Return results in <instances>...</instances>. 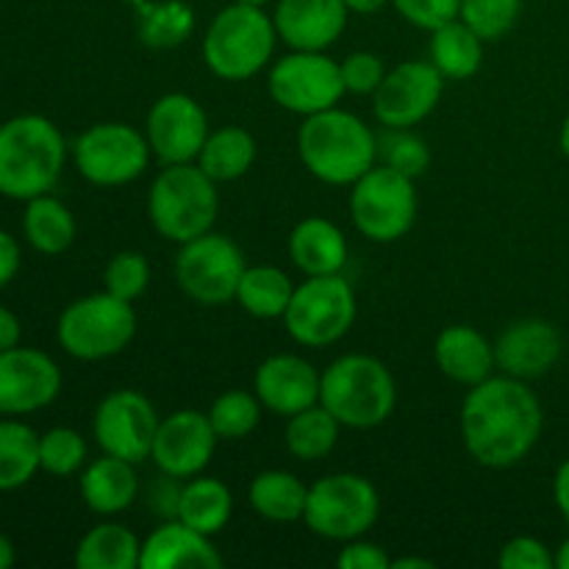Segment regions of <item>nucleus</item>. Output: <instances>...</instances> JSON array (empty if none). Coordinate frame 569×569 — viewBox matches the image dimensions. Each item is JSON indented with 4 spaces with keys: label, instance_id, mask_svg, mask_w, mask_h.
<instances>
[{
    "label": "nucleus",
    "instance_id": "f257e3e1",
    "mask_svg": "<svg viewBox=\"0 0 569 569\" xmlns=\"http://www.w3.org/2000/svg\"><path fill=\"white\" fill-rule=\"evenodd\" d=\"M461 442L472 461L487 470L520 465L542 437V403L526 381L489 376L476 383L461 403Z\"/></svg>",
    "mask_w": 569,
    "mask_h": 569
},
{
    "label": "nucleus",
    "instance_id": "f03ea898",
    "mask_svg": "<svg viewBox=\"0 0 569 569\" xmlns=\"http://www.w3.org/2000/svg\"><path fill=\"white\" fill-rule=\"evenodd\" d=\"M298 156L306 170L328 187H353L378 164V137L361 117L333 109L303 117Z\"/></svg>",
    "mask_w": 569,
    "mask_h": 569
},
{
    "label": "nucleus",
    "instance_id": "7ed1b4c3",
    "mask_svg": "<svg viewBox=\"0 0 569 569\" xmlns=\"http://www.w3.org/2000/svg\"><path fill=\"white\" fill-rule=\"evenodd\" d=\"M67 142L42 114L11 117L0 126V194L31 200L48 194L61 178Z\"/></svg>",
    "mask_w": 569,
    "mask_h": 569
},
{
    "label": "nucleus",
    "instance_id": "20e7f679",
    "mask_svg": "<svg viewBox=\"0 0 569 569\" xmlns=\"http://www.w3.org/2000/svg\"><path fill=\"white\" fill-rule=\"evenodd\" d=\"M320 403L342 422V428L370 431L395 415L398 383L376 356H339L320 376Z\"/></svg>",
    "mask_w": 569,
    "mask_h": 569
},
{
    "label": "nucleus",
    "instance_id": "39448f33",
    "mask_svg": "<svg viewBox=\"0 0 569 569\" xmlns=\"http://www.w3.org/2000/svg\"><path fill=\"white\" fill-rule=\"evenodd\" d=\"M220 214V192L214 178L198 161L164 164L148 192V217L153 231L167 242L183 244L214 231Z\"/></svg>",
    "mask_w": 569,
    "mask_h": 569
},
{
    "label": "nucleus",
    "instance_id": "423d86ee",
    "mask_svg": "<svg viewBox=\"0 0 569 569\" xmlns=\"http://www.w3.org/2000/svg\"><path fill=\"white\" fill-rule=\"evenodd\" d=\"M276 42V22L264 6L233 0L206 28L203 61L220 81H248L270 64Z\"/></svg>",
    "mask_w": 569,
    "mask_h": 569
},
{
    "label": "nucleus",
    "instance_id": "0eeeda50",
    "mask_svg": "<svg viewBox=\"0 0 569 569\" xmlns=\"http://www.w3.org/2000/svg\"><path fill=\"white\" fill-rule=\"evenodd\" d=\"M137 337V311L111 292L78 298L61 311L56 339L78 361H103L122 353Z\"/></svg>",
    "mask_w": 569,
    "mask_h": 569
},
{
    "label": "nucleus",
    "instance_id": "6e6552de",
    "mask_svg": "<svg viewBox=\"0 0 569 569\" xmlns=\"http://www.w3.org/2000/svg\"><path fill=\"white\" fill-rule=\"evenodd\" d=\"M381 515L376 483L356 472H333L309 487L303 522L331 542H350L372 531Z\"/></svg>",
    "mask_w": 569,
    "mask_h": 569
},
{
    "label": "nucleus",
    "instance_id": "1a4fd4ad",
    "mask_svg": "<svg viewBox=\"0 0 569 569\" xmlns=\"http://www.w3.org/2000/svg\"><path fill=\"white\" fill-rule=\"evenodd\" d=\"M356 315L359 306H356L353 283L339 272V276H311L295 287L281 320L295 342L320 350L348 337Z\"/></svg>",
    "mask_w": 569,
    "mask_h": 569
},
{
    "label": "nucleus",
    "instance_id": "9d476101",
    "mask_svg": "<svg viewBox=\"0 0 569 569\" xmlns=\"http://www.w3.org/2000/svg\"><path fill=\"white\" fill-rule=\"evenodd\" d=\"M415 178L400 176L387 164H376L350 187V214L361 237L378 244L403 239L417 222Z\"/></svg>",
    "mask_w": 569,
    "mask_h": 569
},
{
    "label": "nucleus",
    "instance_id": "9b49d317",
    "mask_svg": "<svg viewBox=\"0 0 569 569\" xmlns=\"http://www.w3.org/2000/svg\"><path fill=\"white\" fill-rule=\"evenodd\" d=\"M270 98L298 117L333 109L348 94L339 61L326 50H289L267 72Z\"/></svg>",
    "mask_w": 569,
    "mask_h": 569
},
{
    "label": "nucleus",
    "instance_id": "f8f14e48",
    "mask_svg": "<svg viewBox=\"0 0 569 569\" xmlns=\"http://www.w3.org/2000/svg\"><path fill=\"white\" fill-rule=\"evenodd\" d=\"M248 267L242 248L226 233L209 231L181 244L176 256V281L189 300L200 306H226Z\"/></svg>",
    "mask_w": 569,
    "mask_h": 569
},
{
    "label": "nucleus",
    "instance_id": "ddd939ff",
    "mask_svg": "<svg viewBox=\"0 0 569 569\" xmlns=\"http://www.w3.org/2000/svg\"><path fill=\"white\" fill-rule=\"evenodd\" d=\"M148 137L128 122H94L72 142V161L94 187H126L150 164Z\"/></svg>",
    "mask_w": 569,
    "mask_h": 569
},
{
    "label": "nucleus",
    "instance_id": "4468645a",
    "mask_svg": "<svg viewBox=\"0 0 569 569\" xmlns=\"http://www.w3.org/2000/svg\"><path fill=\"white\" fill-rule=\"evenodd\" d=\"M159 422L156 406L142 392L114 389L94 409L92 433L103 453L142 465L150 459Z\"/></svg>",
    "mask_w": 569,
    "mask_h": 569
},
{
    "label": "nucleus",
    "instance_id": "2eb2a0df",
    "mask_svg": "<svg viewBox=\"0 0 569 569\" xmlns=\"http://www.w3.org/2000/svg\"><path fill=\"white\" fill-rule=\"evenodd\" d=\"M445 76L431 61H400L372 94V114L383 128H415L439 106Z\"/></svg>",
    "mask_w": 569,
    "mask_h": 569
},
{
    "label": "nucleus",
    "instance_id": "dca6fc26",
    "mask_svg": "<svg viewBox=\"0 0 569 569\" xmlns=\"http://www.w3.org/2000/svg\"><path fill=\"white\" fill-rule=\"evenodd\" d=\"M209 133L206 109L187 92L161 94L144 120V137L161 164L198 161Z\"/></svg>",
    "mask_w": 569,
    "mask_h": 569
},
{
    "label": "nucleus",
    "instance_id": "f3484780",
    "mask_svg": "<svg viewBox=\"0 0 569 569\" xmlns=\"http://www.w3.org/2000/svg\"><path fill=\"white\" fill-rule=\"evenodd\" d=\"M217 442H220V437L211 428L209 415L181 409L159 422L150 459L164 476L189 481L209 467Z\"/></svg>",
    "mask_w": 569,
    "mask_h": 569
},
{
    "label": "nucleus",
    "instance_id": "a211bd4d",
    "mask_svg": "<svg viewBox=\"0 0 569 569\" xmlns=\"http://www.w3.org/2000/svg\"><path fill=\"white\" fill-rule=\"evenodd\" d=\"M61 392V370L37 348H9L0 353V415L20 417L44 409Z\"/></svg>",
    "mask_w": 569,
    "mask_h": 569
},
{
    "label": "nucleus",
    "instance_id": "6ab92c4d",
    "mask_svg": "<svg viewBox=\"0 0 569 569\" xmlns=\"http://www.w3.org/2000/svg\"><path fill=\"white\" fill-rule=\"evenodd\" d=\"M561 333L542 317H526L506 328L495 342V365L503 376L533 381L548 376L561 359Z\"/></svg>",
    "mask_w": 569,
    "mask_h": 569
},
{
    "label": "nucleus",
    "instance_id": "aec40b11",
    "mask_svg": "<svg viewBox=\"0 0 569 569\" xmlns=\"http://www.w3.org/2000/svg\"><path fill=\"white\" fill-rule=\"evenodd\" d=\"M320 376L315 365L292 353H276L259 365L253 376V392L267 411L292 417L320 403Z\"/></svg>",
    "mask_w": 569,
    "mask_h": 569
},
{
    "label": "nucleus",
    "instance_id": "412c9836",
    "mask_svg": "<svg viewBox=\"0 0 569 569\" xmlns=\"http://www.w3.org/2000/svg\"><path fill=\"white\" fill-rule=\"evenodd\" d=\"M345 0H276L272 22L289 50H328L348 28Z\"/></svg>",
    "mask_w": 569,
    "mask_h": 569
},
{
    "label": "nucleus",
    "instance_id": "4be33fe9",
    "mask_svg": "<svg viewBox=\"0 0 569 569\" xmlns=\"http://www.w3.org/2000/svg\"><path fill=\"white\" fill-rule=\"evenodd\" d=\"M222 565L226 561L211 537L194 531L178 517L161 522L144 539L142 556H139V569H220Z\"/></svg>",
    "mask_w": 569,
    "mask_h": 569
},
{
    "label": "nucleus",
    "instance_id": "5701e85b",
    "mask_svg": "<svg viewBox=\"0 0 569 569\" xmlns=\"http://www.w3.org/2000/svg\"><path fill=\"white\" fill-rule=\"evenodd\" d=\"M433 361L439 372L461 387H476L495 376V342H489L478 328L456 322L448 326L433 342Z\"/></svg>",
    "mask_w": 569,
    "mask_h": 569
},
{
    "label": "nucleus",
    "instance_id": "b1692460",
    "mask_svg": "<svg viewBox=\"0 0 569 569\" xmlns=\"http://www.w3.org/2000/svg\"><path fill=\"white\" fill-rule=\"evenodd\" d=\"M289 256L306 278L339 276L350 256L348 237L326 217H306L289 233Z\"/></svg>",
    "mask_w": 569,
    "mask_h": 569
},
{
    "label": "nucleus",
    "instance_id": "393cba45",
    "mask_svg": "<svg viewBox=\"0 0 569 569\" xmlns=\"http://www.w3.org/2000/svg\"><path fill=\"white\" fill-rule=\"evenodd\" d=\"M133 467L137 465L109 453L87 465L81 476V498L87 509L100 517H114L131 509L139 495V476Z\"/></svg>",
    "mask_w": 569,
    "mask_h": 569
},
{
    "label": "nucleus",
    "instance_id": "a878e982",
    "mask_svg": "<svg viewBox=\"0 0 569 569\" xmlns=\"http://www.w3.org/2000/svg\"><path fill=\"white\" fill-rule=\"evenodd\" d=\"M483 39L459 17L431 31L428 61L445 76V81H467L478 76L483 64Z\"/></svg>",
    "mask_w": 569,
    "mask_h": 569
},
{
    "label": "nucleus",
    "instance_id": "bb28decb",
    "mask_svg": "<svg viewBox=\"0 0 569 569\" xmlns=\"http://www.w3.org/2000/svg\"><path fill=\"white\" fill-rule=\"evenodd\" d=\"M233 515V495L220 478L194 476L181 487L178 498V520L187 522L194 531L214 537L228 526Z\"/></svg>",
    "mask_w": 569,
    "mask_h": 569
},
{
    "label": "nucleus",
    "instance_id": "cd10ccee",
    "mask_svg": "<svg viewBox=\"0 0 569 569\" xmlns=\"http://www.w3.org/2000/svg\"><path fill=\"white\" fill-rule=\"evenodd\" d=\"M137 11V37L144 48L170 50L194 31V11L183 0H128Z\"/></svg>",
    "mask_w": 569,
    "mask_h": 569
},
{
    "label": "nucleus",
    "instance_id": "c85d7f7f",
    "mask_svg": "<svg viewBox=\"0 0 569 569\" xmlns=\"http://www.w3.org/2000/svg\"><path fill=\"white\" fill-rule=\"evenodd\" d=\"M22 233L28 244L37 253L59 256L72 248L76 242V217L53 194H39L26 200V214H22Z\"/></svg>",
    "mask_w": 569,
    "mask_h": 569
},
{
    "label": "nucleus",
    "instance_id": "c756f323",
    "mask_svg": "<svg viewBox=\"0 0 569 569\" xmlns=\"http://www.w3.org/2000/svg\"><path fill=\"white\" fill-rule=\"evenodd\" d=\"M309 487L287 470H264L250 481L248 503L259 517L270 522L303 520Z\"/></svg>",
    "mask_w": 569,
    "mask_h": 569
},
{
    "label": "nucleus",
    "instance_id": "7c9ffc66",
    "mask_svg": "<svg viewBox=\"0 0 569 569\" xmlns=\"http://www.w3.org/2000/svg\"><path fill=\"white\" fill-rule=\"evenodd\" d=\"M142 542L131 528L103 522L81 537L76 548L78 569H139Z\"/></svg>",
    "mask_w": 569,
    "mask_h": 569
},
{
    "label": "nucleus",
    "instance_id": "2f4dec72",
    "mask_svg": "<svg viewBox=\"0 0 569 569\" xmlns=\"http://www.w3.org/2000/svg\"><path fill=\"white\" fill-rule=\"evenodd\" d=\"M256 161V139L242 126H222L209 133L198 156V167L217 183L242 178Z\"/></svg>",
    "mask_w": 569,
    "mask_h": 569
},
{
    "label": "nucleus",
    "instance_id": "473e14b6",
    "mask_svg": "<svg viewBox=\"0 0 569 569\" xmlns=\"http://www.w3.org/2000/svg\"><path fill=\"white\" fill-rule=\"evenodd\" d=\"M292 292L295 283L289 281L281 267L256 264L244 267L233 303L242 306L256 320H281L289 300H292Z\"/></svg>",
    "mask_w": 569,
    "mask_h": 569
},
{
    "label": "nucleus",
    "instance_id": "72a5a7b5",
    "mask_svg": "<svg viewBox=\"0 0 569 569\" xmlns=\"http://www.w3.org/2000/svg\"><path fill=\"white\" fill-rule=\"evenodd\" d=\"M39 470V433L14 417L0 420V492L22 489Z\"/></svg>",
    "mask_w": 569,
    "mask_h": 569
},
{
    "label": "nucleus",
    "instance_id": "f704fd0d",
    "mask_svg": "<svg viewBox=\"0 0 569 569\" xmlns=\"http://www.w3.org/2000/svg\"><path fill=\"white\" fill-rule=\"evenodd\" d=\"M339 431H342V422L326 406L315 403L309 409L298 411V415L287 417L283 442H287V450L295 459L320 461L337 448Z\"/></svg>",
    "mask_w": 569,
    "mask_h": 569
},
{
    "label": "nucleus",
    "instance_id": "c9c22d12",
    "mask_svg": "<svg viewBox=\"0 0 569 569\" xmlns=\"http://www.w3.org/2000/svg\"><path fill=\"white\" fill-rule=\"evenodd\" d=\"M261 409L264 406L256 398V392L228 389L226 395H220L211 403V409L206 415H209V422L217 437L226 439V442H239V439H248L259 428Z\"/></svg>",
    "mask_w": 569,
    "mask_h": 569
},
{
    "label": "nucleus",
    "instance_id": "e433bc0d",
    "mask_svg": "<svg viewBox=\"0 0 569 569\" xmlns=\"http://www.w3.org/2000/svg\"><path fill=\"white\" fill-rule=\"evenodd\" d=\"M378 159L381 164L398 170L400 176L417 181L431 167V150H428L426 139L411 133V128H387V133L378 137Z\"/></svg>",
    "mask_w": 569,
    "mask_h": 569
},
{
    "label": "nucleus",
    "instance_id": "4c0bfd02",
    "mask_svg": "<svg viewBox=\"0 0 569 569\" xmlns=\"http://www.w3.org/2000/svg\"><path fill=\"white\" fill-rule=\"evenodd\" d=\"M87 465V439L76 428H50L39 433V467L48 476L67 478Z\"/></svg>",
    "mask_w": 569,
    "mask_h": 569
},
{
    "label": "nucleus",
    "instance_id": "58836bf2",
    "mask_svg": "<svg viewBox=\"0 0 569 569\" xmlns=\"http://www.w3.org/2000/svg\"><path fill=\"white\" fill-rule=\"evenodd\" d=\"M522 0H461L459 20L467 22L483 42H498L517 26Z\"/></svg>",
    "mask_w": 569,
    "mask_h": 569
},
{
    "label": "nucleus",
    "instance_id": "ea45409f",
    "mask_svg": "<svg viewBox=\"0 0 569 569\" xmlns=\"http://www.w3.org/2000/svg\"><path fill=\"white\" fill-rule=\"evenodd\" d=\"M148 283H150V264L139 250H122V253H117L103 270L106 292H111L120 300H128V303L142 298Z\"/></svg>",
    "mask_w": 569,
    "mask_h": 569
},
{
    "label": "nucleus",
    "instance_id": "a19ab883",
    "mask_svg": "<svg viewBox=\"0 0 569 569\" xmlns=\"http://www.w3.org/2000/svg\"><path fill=\"white\" fill-rule=\"evenodd\" d=\"M339 70H342V81L348 94H376L383 76H387V67H383L381 56L370 53V50H353V53H348L339 61Z\"/></svg>",
    "mask_w": 569,
    "mask_h": 569
},
{
    "label": "nucleus",
    "instance_id": "79ce46f5",
    "mask_svg": "<svg viewBox=\"0 0 569 569\" xmlns=\"http://www.w3.org/2000/svg\"><path fill=\"white\" fill-rule=\"evenodd\" d=\"M392 6L406 22L431 33L459 17L461 0H392Z\"/></svg>",
    "mask_w": 569,
    "mask_h": 569
},
{
    "label": "nucleus",
    "instance_id": "37998d69",
    "mask_svg": "<svg viewBox=\"0 0 569 569\" xmlns=\"http://www.w3.org/2000/svg\"><path fill=\"white\" fill-rule=\"evenodd\" d=\"M500 569H553L556 559L545 542L537 537H515L500 548Z\"/></svg>",
    "mask_w": 569,
    "mask_h": 569
},
{
    "label": "nucleus",
    "instance_id": "c03bdc74",
    "mask_svg": "<svg viewBox=\"0 0 569 569\" xmlns=\"http://www.w3.org/2000/svg\"><path fill=\"white\" fill-rule=\"evenodd\" d=\"M339 569H392V556L376 542H367L365 537L342 542L337 556Z\"/></svg>",
    "mask_w": 569,
    "mask_h": 569
},
{
    "label": "nucleus",
    "instance_id": "a18cd8bd",
    "mask_svg": "<svg viewBox=\"0 0 569 569\" xmlns=\"http://www.w3.org/2000/svg\"><path fill=\"white\" fill-rule=\"evenodd\" d=\"M178 498H181V487H178V478H170V476H164V472H161V478L156 481V487L150 489V495H148L150 511H156V515L172 520V517H178Z\"/></svg>",
    "mask_w": 569,
    "mask_h": 569
},
{
    "label": "nucleus",
    "instance_id": "49530a36",
    "mask_svg": "<svg viewBox=\"0 0 569 569\" xmlns=\"http://www.w3.org/2000/svg\"><path fill=\"white\" fill-rule=\"evenodd\" d=\"M20 244H17V239L9 231L0 228V289L14 281L17 272H20Z\"/></svg>",
    "mask_w": 569,
    "mask_h": 569
},
{
    "label": "nucleus",
    "instance_id": "de8ad7c7",
    "mask_svg": "<svg viewBox=\"0 0 569 569\" xmlns=\"http://www.w3.org/2000/svg\"><path fill=\"white\" fill-rule=\"evenodd\" d=\"M22 337L20 320H17L14 311H9L6 306H0V353L9 348H17Z\"/></svg>",
    "mask_w": 569,
    "mask_h": 569
},
{
    "label": "nucleus",
    "instance_id": "09e8293b",
    "mask_svg": "<svg viewBox=\"0 0 569 569\" xmlns=\"http://www.w3.org/2000/svg\"><path fill=\"white\" fill-rule=\"evenodd\" d=\"M553 500H556V506H559L561 517H565L567 526H569V459L559 467V470H556Z\"/></svg>",
    "mask_w": 569,
    "mask_h": 569
},
{
    "label": "nucleus",
    "instance_id": "8fccbe9b",
    "mask_svg": "<svg viewBox=\"0 0 569 569\" xmlns=\"http://www.w3.org/2000/svg\"><path fill=\"white\" fill-rule=\"evenodd\" d=\"M387 3H392V0H345L350 14H376V11H381Z\"/></svg>",
    "mask_w": 569,
    "mask_h": 569
},
{
    "label": "nucleus",
    "instance_id": "3c124183",
    "mask_svg": "<svg viewBox=\"0 0 569 569\" xmlns=\"http://www.w3.org/2000/svg\"><path fill=\"white\" fill-rule=\"evenodd\" d=\"M395 569H433L431 559H422V556H403V559H392Z\"/></svg>",
    "mask_w": 569,
    "mask_h": 569
},
{
    "label": "nucleus",
    "instance_id": "603ef678",
    "mask_svg": "<svg viewBox=\"0 0 569 569\" xmlns=\"http://www.w3.org/2000/svg\"><path fill=\"white\" fill-rule=\"evenodd\" d=\"M17 553H14V542H11L6 533H0V569H9L14 565Z\"/></svg>",
    "mask_w": 569,
    "mask_h": 569
},
{
    "label": "nucleus",
    "instance_id": "864d4df0",
    "mask_svg": "<svg viewBox=\"0 0 569 569\" xmlns=\"http://www.w3.org/2000/svg\"><path fill=\"white\" fill-rule=\"evenodd\" d=\"M553 559H556V567H559V569H569V537L559 545V550H556Z\"/></svg>",
    "mask_w": 569,
    "mask_h": 569
},
{
    "label": "nucleus",
    "instance_id": "5fc2aeb1",
    "mask_svg": "<svg viewBox=\"0 0 569 569\" xmlns=\"http://www.w3.org/2000/svg\"><path fill=\"white\" fill-rule=\"evenodd\" d=\"M559 144H561V153L569 159V114L565 117V122H561V133H559Z\"/></svg>",
    "mask_w": 569,
    "mask_h": 569
},
{
    "label": "nucleus",
    "instance_id": "6e6d98bb",
    "mask_svg": "<svg viewBox=\"0 0 569 569\" xmlns=\"http://www.w3.org/2000/svg\"><path fill=\"white\" fill-rule=\"evenodd\" d=\"M239 3H250V6H267V3H272V0H239Z\"/></svg>",
    "mask_w": 569,
    "mask_h": 569
}]
</instances>
